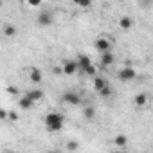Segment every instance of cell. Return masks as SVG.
I'll list each match as a JSON object with an SVG mask.
<instances>
[{
    "label": "cell",
    "instance_id": "cell-1",
    "mask_svg": "<svg viewBox=\"0 0 153 153\" xmlns=\"http://www.w3.org/2000/svg\"><path fill=\"white\" fill-rule=\"evenodd\" d=\"M43 123H45V128L49 131H59L65 124V115L61 112H49L45 115Z\"/></svg>",
    "mask_w": 153,
    "mask_h": 153
},
{
    "label": "cell",
    "instance_id": "cell-2",
    "mask_svg": "<svg viewBox=\"0 0 153 153\" xmlns=\"http://www.w3.org/2000/svg\"><path fill=\"white\" fill-rule=\"evenodd\" d=\"M76 63H78V70H81L85 76L94 78V76L97 74V67L92 63V59H90L87 54H79L78 58H76Z\"/></svg>",
    "mask_w": 153,
    "mask_h": 153
},
{
    "label": "cell",
    "instance_id": "cell-3",
    "mask_svg": "<svg viewBox=\"0 0 153 153\" xmlns=\"http://www.w3.org/2000/svg\"><path fill=\"white\" fill-rule=\"evenodd\" d=\"M36 24H38L40 27H51V25L54 24V15H52L51 11H42V13H38Z\"/></svg>",
    "mask_w": 153,
    "mask_h": 153
},
{
    "label": "cell",
    "instance_id": "cell-4",
    "mask_svg": "<svg viewBox=\"0 0 153 153\" xmlns=\"http://www.w3.org/2000/svg\"><path fill=\"white\" fill-rule=\"evenodd\" d=\"M94 47H96V51H97V52H106V51H112V40H110L108 36H99V38H96Z\"/></svg>",
    "mask_w": 153,
    "mask_h": 153
},
{
    "label": "cell",
    "instance_id": "cell-5",
    "mask_svg": "<svg viewBox=\"0 0 153 153\" xmlns=\"http://www.w3.org/2000/svg\"><path fill=\"white\" fill-rule=\"evenodd\" d=\"M117 78H119L121 81H124V83H130V81H133V79L137 78V72H135L131 67H124V68H121V70L117 72Z\"/></svg>",
    "mask_w": 153,
    "mask_h": 153
},
{
    "label": "cell",
    "instance_id": "cell-6",
    "mask_svg": "<svg viewBox=\"0 0 153 153\" xmlns=\"http://www.w3.org/2000/svg\"><path fill=\"white\" fill-rule=\"evenodd\" d=\"M61 99H63L65 105H70V106H78V105H81V96H79L78 92H65Z\"/></svg>",
    "mask_w": 153,
    "mask_h": 153
},
{
    "label": "cell",
    "instance_id": "cell-7",
    "mask_svg": "<svg viewBox=\"0 0 153 153\" xmlns=\"http://www.w3.org/2000/svg\"><path fill=\"white\" fill-rule=\"evenodd\" d=\"M114 63H115V56H114L112 51L101 52V59H99L101 68H110V67H114Z\"/></svg>",
    "mask_w": 153,
    "mask_h": 153
},
{
    "label": "cell",
    "instance_id": "cell-8",
    "mask_svg": "<svg viewBox=\"0 0 153 153\" xmlns=\"http://www.w3.org/2000/svg\"><path fill=\"white\" fill-rule=\"evenodd\" d=\"M61 72L65 76H74L78 72V63H76V59H65L61 63Z\"/></svg>",
    "mask_w": 153,
    "mask_h": 153
},
{
    "label": "cell",
    "instance_id": "cell-9",
    "mask_svg": "<svg viewBox=\"0 0 153 153\" xmlns=\"http://www.w3.org/2000/svg\"><path fill=\"white\" fill-rule=\"evenodd\" d=\"M29 81L34 83V85H40V83L43 81V72H42L38 67H33V68L29 70Z\"/></svg>",
    "mask_w": 153,
    "mask_h": 153
},
{
    "label": "cell",
    "instance_id": "cell-10",
    "mask_svg": "<svg viewBox=\"0 0 153 153\" xmlns=\"http://www.w3.org/2000/svg\"><path fill=\"white\" fill-rule=\"evenodd\" d=\"M25 96L36 105V103H42V101H43V96H45V94H43V90H40V88H31V90L25 92Z\"/></svg>",
    "mask_w": 153,
    "mask_h": 153
},
{
    "label": "cell",
    "instance_id": "cell-11",
    "mask_svg": "<svg viewBox=\"0 0 153 153\" xmlns=\"http://www.w3.org/2000/svg\"><path fill=\"white\" fill-rule=\"evenodd\" d=\"M148 101H149V96H148L146 92H140V94H137V96L133 97V103H135L137 108H144V106H148Z\"/></svg>",
    "mask_w": 153,
    "mask_h": 153
},
{
    "label": "cell",
    "instance_id": "cell-12",
    "mask_svg": "<svg viewBox=\"0 0 153 153\" xmlns=\"http://www.w3.org/2000/svg\"><path fill=\"white\" fill-rule=\"evenodd\" d=\"M108 85V81H106V78H103V76H99V74H96L94 76V90L96 92H99L101 88H105Z\"/></svg>",
    "mask_w": 153,
    "mask_h": 153
},
{
    "label": "cell",
    "instance_id": "cell-13",
    "mask_svg": "<svg viewBox=\"0 0 153 153\" xmlns=\"http://www.w3.org/2000/svg\"><path fill=\"white\" fill-rule=\"evenodd\" d=\"M18 106H20L22 110H25V112H27V110H31V108L34 106V103H33L27 96H22V97L18 99Z\"/></svg>",
    "mask_w": 153,
    "mask_h": 153
},
{
    "label": "cell",
    "instance_id": "cell-14",
    "mask_svg": "<svg viewBox=\"0 0 153 153\" xmlns=\"http://www.w3.org/2000/svg\"><path fill=\"white\" fill-rule=\"evenodd\" d=\"M131 25H133V18H130V16H121V18H119V27H121L123 31L131 29Z\"/></svg>",
    "mask_w": 153,
    "mask_h": 153
},
{
    "label": "cell",
    "instance_id": "cell-15",
    "mask_svg": "<svg viewBox=\"0 0 153 153\" xmlns=\"http://www.w3.org/2000/svg\"><path fill=\"white\" fill-rule=\"evenodd\" d=\"M2 34H4L6 38H15V36H16V27H15L13 24H6L4 29H2Z\"/></svg>",
    "mask_w": 153,
    "mask_h": 153
},
{
    "label": "cell",
    "instance_id": "cell-16",
    "mask_svg": "<svg viewBox=\"0 0 153 153\" xmlns=\"http://www.w3.org/2000/svg\"><path fill=\"white\" fill-rule=\"evenodd\" d=\"M114 144L117 146V148H126V144H128V137L126 135H115L114 137Z\"/></svg>",
    "mask_w": 153,
    "mask_h": 153
},
{
    "label": "cell",
    "instance_id": "cell-17",
    "mask_svg": "<svg viewBox=\"0 0 153 153\" xmlns=\"http://www.w3.org/2000/svg\"><path fill=\"white\" fill-rule=\"evenodd\" d=\"M83 117L88 119V121H92V119L96 117V108H94V106H85V108H83Z\"/></svg>",
    "mask_w": 153,
    "mask_h": 153
},
{
    "label": "cell",
    "instance_id": "cell-18",
    "mask_svg": "<svg viewBox=\"0 0 153 153\" xmlns=\"http://www.w3.org/2000/svg\"><path fill=\"white\" fill-rule=\"evenodd\" d=\"M72 2H74V6H78L81 9H88L92 6V0H72Z\"/></svg>",
    "mask_w": 153,
    "mask_h": 153
},
{
    "label": "cell",
    "instance_id": "cell-19",
    "mask_svg": "<svg viewBox=\"0 0 153 153\" xmlns=\"http://www.w3.org/2000/svg\"><path fill=\"white\" fill-rule=\"evenodd\" d=\"M97 94H99L101 97H110V96H112V87H110V83H108V85H106L105 88H101V90H99Z\"/></svg>",
    "mask_w": 153,
    "mask_h": 153
},
{
    "label": "cell",
    "instance_id": "cell-20",
    "mask_svg": "<svg viewBox=\"0 0 153 153\" xmlns=\"http://www.w3.org/2000/svg\"><path fill=\"white\" fill-rule=\"evenodd\" d=\"M67 149H70V151H76V149H79V144L76 142V140H70V142H67V146H65Z\"/></svg>",
    "mask_w": 153,
    "mask_h": 153
},
{
    "label": "cell",
    "instance_id": "cell-21",
    "mask_svg": "<svg viewBox=\"0 0 153 153\" xmlns=\"http://www.w3.org/2000/svg\"><path fill=\"white\" fill-rule=\"evenodd\" d=\"M29 7H40L42 6V0H25Z\"/></svg>",
    "mask_w": 153,
    "mask_h": 153
},
{
    "label": "cell",
    "instance_id": "cell-22",
    "mask_svg": "<svg viewBox=\"0 0 153 153\" xmlns=\"http://www.w3.org/2000/svg\"><path fill=\"white\" fill-rule=\"evenodd\" d=\"M7 94H9V96H18L20 92H18V88H16V87L9 85V87H7Z\"/></svg>",
    "mask_w": 153,
    "mask_h": 153
},
{
    "label": "cell",
    "instance_id": "cell-23",
    "mask_svg": "<svg viewBox=\"0 0 153 153\" xmlns=\"http://www.w3.org/2000/svg\"><path fill=\"white\" fill-rule=\"evenodd\" d=\"M7 119L13 121V123H16V121H18V114H16V112H7Z\"/></svg>",
    "mask_w": 153,
    "mask_h": 153
},
{
    "label": "cell",
    "instance_id": "cell-24",
    "mask_svg": "<svg viewBox=\"0 0 153 153\" xmlns=\"http://www.w3.org/2000/svg\"><path fill=\"white\" fill-rule=\"evenodd\" d=\"M0 121H7V110L0 108Z\"/></svg>",
    "mask_w": 153,
    "mask_h": 153
},
{
    "label": "cell",
    "instance_id": "cell-25",
    "mask_svg": "<svg viewBox=\"0 0 153 153\" xmlns=\"http://www.w3.org/2000/svg\"><path fill=\"white\" fill-rule=\"evenodd\" d=\"M4 6V0H0V7H2Z\"/></svg>",
    "mask_w": 153,
    "mask_h": 153
},
{
    "label": "cell",
    "instance_id": "cell-26",
    "mask_svg": "<svg viewBox=\"0 0 153 153\" xmlns=\"http://www.w3.org/2000/svg\"><path fill=\"white\" fill-rule=\"evenodd\" d=\"M146 2H153V0H146Z\"/></svg>",
    "mask_w": 153,
    "mask_h": 153
}]
</instances>
